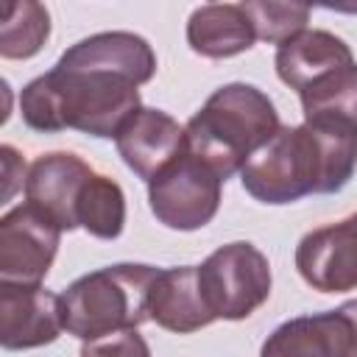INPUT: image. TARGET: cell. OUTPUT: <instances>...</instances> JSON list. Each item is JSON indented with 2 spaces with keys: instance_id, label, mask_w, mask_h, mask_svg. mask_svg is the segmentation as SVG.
Returning <instances> with one entry per match:
<instances>
[{
  "instance_id": "cell-17",
  "label": "cell",
  "mask_w": 357,
  "mask_h": 357,
  "mask_svg": "<svg viewBox=\"0 0 357 357\" xmlns=\"http://www.w3.org/2000/svg\"><path fill=\"white\" fill-rule=\"evenodd\" d=\"M47 36H50V14L42 3L22 0L3 6V22H0L3 59H31L42 50Z\"/></svg>"
},
{
  "instance_id": "cell-11",
  "label": "cell",
  "mask_w": 357,
  "mask_h": 357,
  "mask_svg": "<svg viewBox=\"0 0 357 357\" xmlns=\"http://www.w3.org/2000/svg\"><path fill=\"white\" fill-rule=\"evenodd\" d=\"M61 296L42 284L0 282V343L8 351L36 349L61 335Z\"/></svg>"
},
{
  "instance_id": "cell-5",
  "label": "cell",
  "mask_w": 357,
  "mask_h": 357,
  "mask_svg": "<svg viewBox=\"0 0 357 357\" xmlns=\"http://www.w3.org/2000/svg\"><path fill=\"white\" fill-rule=\"evenodd\" d=\"M271 284L268 257L245 240L215 248L198 265V287L215 321L248 318L268 301Z\"/></svg>"
},
{
  "instance_id": "cell-7",
  "label": "cell",
  "mask_w": 357,
  "mask_h": 357,
  "mask_svg": "<svg viewBox=\"0 0 357 357\" xmlns=\"http://www.w3.org/2000/svg\"><path fill=\"white\" fill-rule=\"evenodd\" d=\"M61 229L33 204H20L0 218V282L39 284L59 251Z\"/></svg>"
},
{
  "instance_id": "cell-19",
  "label": "cell",
  "mask_w": 357,
  "mask_h": 357,
  "mask_svg": "<svg viewBox=\"0 0 357 357\" xmlns=\"http://www.w3.org/2000/svg\"><path fill=\"white\" fill-rule=\"evenodd\" d=\"M243 11L248 14L257 39L282 45L293 39L296 33L307 31L310 22V6L304 3H268V0H248L243 3Z\"/></svg>"
},
{
  "instance_id": "cell-20",
  "label": "cell",
  "mask_w": 357,
  "mask_h": 357,
  "mask_svg": "<svg viewBox=\"0 0 357 357\" xmlns=\"http://www.w3.org/2000/svg\"><path fill=\"white\" fill-rule=\"evenodd\" d=\"M81 357H151V349L137 329H128V332H117V335L84 343Z\"/></svg>"
},
{
  "instance_id": "cell-2",
  "label": "cell",
  "mask_w": 357,
  "mask_h": 357,
  "mask_svg": "<svg viewBox=\"0 0 357 357\" xmlns=\"http://www.w3.org/2000/svg\"><path fill=\"white\" fill-rule=\"evenodd\" d=\"M357 170V134L324 126H282L240 170L245 192L259 204H293L304 195L337 192Z\"/></svg>"
},
{
  "instance_id": "cell-1",
  "label": "cell",
  "mask_w": 357,
  "mask_h": 357,
  "mask_svg": "<svg viewBox=\"0 0 357 357\" xmlns=\"http://www.w3.org/2000/svg\"><path fill=\"white\" fill-rule=\"evenodd\" d=\"M137 86L131 75L64 50L53 70L22 86L20 114L39 134L75 128L92 137H117L142 109Z\"/></svg>"
},
{
  "instance_id": "cell-12",
  "label": "cell",
  "mask_w": 357,
  "mask_h": 357,
  "mask_svg": "<svg viewBox=\"0 0 357 357\" xmlns=\"http://www.w3.org/2000/svg\"><path fill=\"white\" fill-rule=\"evenodd\" d=\"M114 145L128 170H134L142 181H151L187 148V137L184 126H178V120H173L167 112L142 106L120 128Z\"/></svg>"
},
{
  "instance_id": "cell-8",
  "label": "cell",
  "mask_w": 357,
  "mask_h": 357,
  "mask_svg": "<svg viewBox=\"0 0 357 357\" xmlns=\"http://www.w3.org/2000/svg\"><path fill=\"white\" fill-rule=\"evenodd\" d=\"M259 357H357V298L279 324Z\"/></svg>"
},
{
  "instance_id": "cell-9",
  "label": "cell",
  "mask_w": 357,
  "mask_h": 357,
  "mask_svg": "<svg viewBox=\"0 0 357 357\" xmlns=\"http://www.w3.org/2000/svg\"><path fill=\"white\" fill-rule=\"evenodd\" d=\"M95 173L75 153H42L25 173V201L42 209L61 231H73L78 229V209Z\"/></svg>"
},
{
  "instance_id": "cell-14",
  "label": "cell",
  "mask_w": 357,
  "mask_h": 357,
  "mask_svg": "<svg viewBox=\"0 0 357 357\" xmlns=\"http://www.w3.org/2000/svg\"><path fill=\"white\" fill-rule=\"evenodd\" d=\"M273 64H276V75L282 78V84L301 92L318 78L329 75L332 70L354 64V56H351V47L340 36L312 28V31H301L293 39L282 42L276 47Z\"/></svg>"
},
{
  "instance_id": "cell-18",
  "label": "cell",
  "mask_w": 357,
  "mask_h": 357,
  "mask_svg": "<svg viewBox=\"0 0 357 357\" xmlns=\"http://www.w3.org/2000/svg\"><path fill=\"white\" fill-rule=\"evenodd\" d=\"M123 226H126L123 187L114 178L95 173L81 201V209H78V229H86L98 240H114L120 237Z\"/></svg>"
},
{
  "instance_id": "cell-3",
  "label": "cell",
  "mask_w": 357,
  "mask_h": 357,
  "mask_svg": "<svg viewBox=\"0 0 357 357\" xmlns=\"http://www.w3.org/2000/svg\"><path fill=\"white\" fill-rule=\"evenodd\" d=\"M273 100L251 84H223L184 126L187 151L209 165L223 181L268 145L279 131Z\"/></svg>"
},
{
  "instance_id": "cell-4",
  "label": "cell",
  "mask_w": 357,
  "mask_h": 357,
  "mask_svg": "<svg viewBox=\"0 0 357 357\" xmlns=\"http://www.w3.org/2000/svg\"><path fill=\"white\" fill-rule=\"evenodd\" d=\"M159 268L117 262L84 273L61 293V324L78 340H100L151 321L148 296Z\"/></svg>"
},
{
  "instance_id": "cell-10",
  "label": "cell",
  "mask_w": 357,
  "mask_h": 357,
  "mask_svg": "<svg viewBox=\"0 0 357 357\" xmlns=\"http://www.w3.org/2000/svg\"><path fill=\"white\" fill-rule=\"evenodd\" d=\"M296 268L318 293L357 287V212L340 223L307 231L296 245Z\"/></svg>"
},
{
  "instance_id": "cell-13",
  "label": "cell",
  "mask_w": 357,
  "mask_h": 357,
  "mask_svg": "<svg viewBox=\"0 0 357 357\" xmlns=\"http://www.w3.org/2000/svg\"><path fill=\"white\" fill-rule=\"evenodd\" d=\"M148 312L156 326L176 335H190L209 326L215 318L198 287V265L159 268L151 284Z\"/></svg>"
},
{
  "instance_id": "cell-15",
  "label": "cell",
  "mask_w": 357,
  "mask_h": 357,
  "mask_svg": "<svg viewBox=\"0 0 357 357\" xmlns=\"http://www.w3.org/2000/svg\"><path fill=\"white\" fill-rule=\"evenodd\" d=\"M187 42L198 56L229 59L254 47L257 33L243 3H206L190 14Z\"/></svg>"
},
{
  "instance_id": "cell-16",
  "label": "cell",
  "mask_w": 357,
  "mask_h": 357,
  "mask_svg": "<svg viewBox=\"0 0 357 357\" xmlns=\"http://www.w3.org/2000/svg\"><path fill=\"white\" fill-rule=\"evenodd\" d=\"M304 123L357 134V61L332 70L298 92Z\"/></svg>"
},
{
  "instance_id": "cell-6",
  "label": "cell",
  "mask_w": 357,
  "mask_h": 357,
  "mask_svg": "<svg viewBox=\"0 0 357 357\" xmlns=\"http://www.w3.org/2000/svg\"><path fill=\"white\" fill-rule=\"evenodd\" d=\"M220 187L223 178L184 148L148 181V204L162 226L195 231L218 215Z\"/></svg>"
}]
</instances>
